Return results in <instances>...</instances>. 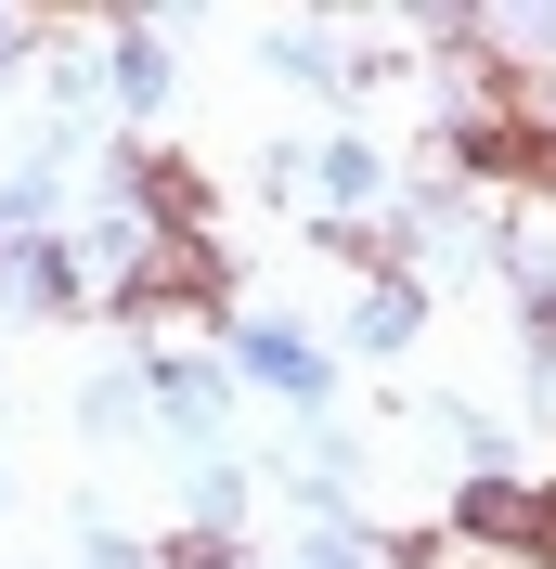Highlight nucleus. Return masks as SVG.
Wrapping results in <instances>:
<instances>
[{"mask_svg": "<svg viewBox=\"0 0 556 569\" xmlns=\"http://www.w3.org/2000/svg\"><path fill=\"white\" fill-rule=\"evenodd\" d=\"M220 298V247L208 233H156V247H130V284H117V311L130 323H181Z\"/></svg>", "mask_w": 556, "mask_h": 569, "instance_id": "nucleus-1", "label": "nucleus"}, {"mask_svg": "<svg viewBox=\"0 0 556 569\" xmlns=\"http://www.w3.org/2000/svg\"><path fill=\"white\" fill-rule=\"evenodd\" d=\"M453 531H479V543H518V557H556V505H544V492H505V479H466Z\"/></svg>", "mask_w": 556, "mask_h": 569, "instance_id": "nucleus-2", "label": "nucleus"}, {"mask_svg": "<svg viewBox=\"0 0 556 569\" xmlns=\"http://www.w3.org/2000/svg\"><path fill=\"white\" fill-rule=\"evenodd\" d=\"M156 569H234V543H220V531H181V543H169Z\"/></svg>", "mask_w": 556, "mask_h": 569, "instance_id": "nucleus-4", "label": "nucleus"}, {"mask_svg": "<svg viewBox=\"0 0 556 569\" xmlns=\"http://www.w3.org/2000/svg\"><path fill=\"white\" fill-rule=\"evenodd\" d=\"M13 284H27L39 311H66V298H78V272H66V247H27V259H13Z\"/></svg>", "mask_w": 556, "mask_h": 569, "instance_id": "nucleus-3", "label": "nucleus"}]
</instances>
